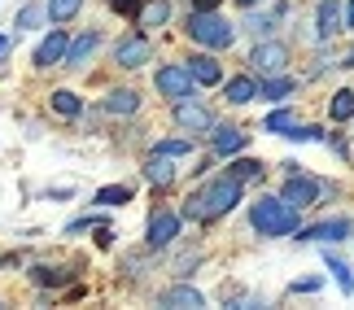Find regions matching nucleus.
Here are the masks:
<instances>
[{
	"label": "nucleus",
	"mask_w": 354,
	"mask_h": 310,
	"mask_svg": "<svg viewBox=\"0 0 354 310\" xmlns=\"http://www.w3.org/2000/svg\"><path fill=\"white\" fill-rule=\"evenodd\" d=\"M31 280H35V284H66V280H71V271H62V267H35Z\"/></svg>",
	"instance_id": "30"
},
{
	"label": "nucleus",
	"mask_w": 354,
	"mask_h": 310,
	"mask_svg": "<svg viewBox=\"0 0 354 310\" xmlns=\"http://www.w3.org/2000/svg\"><path fill=\"white\" fill-rule=\"evenodd\" d=\"M328 193V184H319L315 175H302V171H293L289 180H284V201L289 206H297V210H306V206H319V197Z\"/></svg>",
	"instance_id": "4"
},
{
	"label": "nucleus",
	"mask_w": 354,
	"mask_h": 310,
	"mask_svg": "<svg viewBox=\"0 0 354 310\" xmlns=\"http://www.w3.org/2000/svg\"><path fill=\"white\" fill-rule=\"evenodd\" d=\"M92 201H97V206H127V201H131V188H127V184L97 188V197H92Z\"/></svg>",
	"instance_id": "26"
},
{
	"label": "nucleus",
	"mask_w": 354,
	"mask_h": 310,
	"mask_svg": "<svg viewBox=\"0 0 354 310\" xmlns=\"http://www.w3.org/2000/svg\"><path fill=\"white\" fill-rule=\"evenodd\" d=\"M79 9H84V0H48V18L53 22H71Z\"/></svg>",
	"instance_id": "28"
},
{
	"label": "nucleus",
	"mask_w": 354,
	"mask_h": 310,
	"mask_svg": "<svg viewBox=\"0 0 354 310\" xmlns=\"http://www.w3.org/2000/svg\"><path fill=\"white\" fill-rule=\"evenodd\" d=\"M254 97H258V84H254L250 75H236V79H227V101H232V105H250Z\"/></svg>",
	"instance_id": "22"
},
{
	"label": "nucleus",
	"mask_w": 354,
	"mask_h": 310,
	"mask_svg": "<svg viewBox=\"0 0 354 310\" xmlns=\"http://www.w3.org/2000/svg\"><path fill=\"white\" fill-rule=\"evenodd\" d=\"M175 127L180 131H188V136H201V131H210L214 127V118H210V110L206 105H197V101H175Z\"/></svg>",
	"instance_id": "7"
},
{
	"label": "nucleus",
	"mask_w": 354,
	"mask_h": 310,
	"mask_svg": "<svg viewBox=\"0 0 354 310\" xmlns=\"http://www.w3.org/2000/svg\"><path fill=\"white\" fill-rule=\"evenodd\" d=\"M328 271H333L337 284H342V293H354V275H350V267L342 258H333V253H328Z\"/></svg>",
	"instance_id": "31"
},
{
	"label": "nucleus",
	"mask_w": 354,
	"mask_h": 310,
	"mask_svg": "<svg viewBox=\"0 0 354 310\" xmlns=\"http://www.w3.org/2000/svg\"><path fill=\"white\" fill-rule=\"evenodd\" d=\"M328 114H333V123H350V118H354V92H350V88H342V92L333 97Z\"/></svg>",
	"instance_id": "25"
},
{
	"label": "nucleus",
	"mask_w": 354,
	"mask_h": 310,
	"mask_svg": "<svg viewBox=\"0 0 354 310\" xmlns=\"http://www.w3.org/2000/svg\"><path fill=\"white\" fill-rule=\"evenodd\" d=\"M250 223L263 236H293L297 232V206H289L284 197H258L250 206Z\"/></svg>",
	"instance_id": "2"
},
{
	"label": "nucleus",
	"mask_w": 354,
	"mask_h": 310,
	"mask_svg": "<svg viewBox=\"0 0 354 310\" xmlns=\"http://www.w3.org/2000/svg\"><path fill=\"white\" fill-rule=\"evenodd\" d=\"M188 70H193V79L201 88H210V84H219L223 70H219V61L210 57V52H197V57H188Z\"/></svg>",
	"instance_id": "18"
},
{
	"label": "nucleus",
	"mask_w": 354,
	"mask_h": 310,
	"mask_svg": "<svg viewBox=\"0 0 354 310\" xmlns=\"http://www.w3.org/2000/svg\"><path fill=\"white\" fill-rule=\"evenodd\" d=\"M210 144H214V153H219V157H236L245 144H250V136H245L241 127L223 123V127H210Z\"/></svg>",
	"instance_id": "12"
},
{
	"label": "nucleus",
	"mask_w": 354,
	"mask_h": 310,
	"mask_svg": "<svg viewBox=\"0 0 354 310\" xmlns=\"http://www.w3.org/2000/svg\"><path fill=\"white\" fill-rule=\"evenodd\" d=\"M97 48H101V31H84L71 48H66V66H71V70H84Z\"/></svg>",
	"instance_id": "14"
},
{
	"label": "nucleus",
	"mask_w": 354,
	"mask_h": 310,
	"mask_svg": "<svg viewBox=\"0 0 354 310\" xmlns=\"http://www.w3.org/2000/svg\"><path fill=\"white\" fill-rule=\"evenodd\" d=\"M346 22H350V31H354V0H350V9H346Z\"/></svg>",
	"instance_id": "38"
},
{
	"label": "nucleus",
	"mask_w": 354,
	"mask_h": 310,
	"mask_svg": "<svg viewBox=\"0 0 354 310\" xmlns=\"http://www.w3.org/2000/svg\"><path fill=\"white\" fill-rule=\"evenodd\" d=\"M214 5H219V0H197V13H210Z\"/></svg>",
	"instance_id": "36"
},
{
	"label": "nucleus",
	"mask_w": 354,
	"mask_h": 310,
	"mask_svg": "<svg viewBox=\"0 0 354 310\" xmlns=\"http://www.w3.org/2000/svg\"><path fill=\"white\" fill-rule=\"evenodd\" d=\"M44 22H48V5H26L18 18H13V26H18V31H39Z\"/></svg>",
	"instance_id": "24"
},
{
	"label": "nucleus",
	"mask_w": 354,
	"mask_h": 310,
	"mask_svg": "<svg viewBox=\"0 0 354 310\" xmlns=\"http://www.w3.org/2000/svg\"><path fill=\"white\" fill-rule=\"evenodd\" d=\"M158 306H171V310H197V306H206L201 302V293L193 284H175V289H162L158 293Z\"/></svg>",
	"instance_id": "15"
},
{
	"label": "nucleus",
	"mask_w": 354,
	"mask_h": 310,
	"mask_svg": "<svg viewBox=\"0 0 354 310\" xmlns=\"http://www.w3.org/2000/svg\"><path fill=\"white\" fill-rule=\"evenodd\" d=\"M158 153H171V157H184V153H193V140H162V144H158Z\"/></svg>",
	"instance_id": "32"
},
{
	"label": "nucleus",
	"mask_w": 354,
	"mask_h": 310,
	"mask_svg": "<svg viewBox=\"0 0 354 310\" xmlns=\"http://www.w3.org/2000/svg\"><path fill=\"white\" fill-rule=\"evenodd\" d=\"M293 127H297L293 110H276V114H267V123H263V131H276V136H289Z\"/></svg>",
	"instance_id": "27"
},
{
	"label": "nucleus",
	"mask_w": 354,
	"mask_h": 310,
	"mask_svg": "<svg viewBox=\"0 0 354 310\" xmlns=\"http://www.w3.org/2000/svg\"><path fill=\"white\" fill-rule=\"evenodd\" d=\"M342 31H350L342 0H319V9H315V39H333Z\"/></svg>",
	"instance_id": "8"
},
{
	"label": "nucleus",
	"mask_w": 354,
	"mask_h": 310,
	"mask_svg": "<svg viewBox=\"0 0 354 310\" xmlns=\"http://www.w3.org/2000/svg\"><path fill=\"white\" fill-rule=\"evenodd\" d=\"M342 66H354V52H350V57H346V61H342Z\"/></svg>",
	"instance_id": "40"
},
{
	"label": "nucleus",
	"mask_w": 354,
	"mask_h": 310,
	"mask_svg": "<svg viewBox=\"0 0 354 310\" xmlns=\"http://www.w3.org/2000/svg\"><path fill=\"white\" fill-rule=\"evenodd\" d=\"M227 171H232L236 180H245V184H250V180H263V162H254V157H236Z\"/></svg>",
	"instance_id": "29"
},
{
	"label": "nucleus",
	"mask_w": 354,
	"mask_h": 310,
	"mask_svg": "<svg viewBox=\"0 0 354 310\" xmlns=\"http://www.w3.org/2000/svg\"><path fill=\"white\" fill-rule=\"evenodd\" d=\"M149 57H153V44H149L145 35H127V39H118V44H114V61H118V66H127V70L145 66Z\"/></svg>",
	"instance_id": "10"
},
{
	"label": "nucleus",
	"mask_w": 354,
	"mask_h": 310,
	"mask_svg": "<svg viewBox=\"0 0 354 310\" xmlns=\"http://www.w3.org/2000/svg\"><path fill=\"white\" fill-rule=\"evenodd\" d=\"M175 236H180V214L158 210L153 219H149V249H167Z\"/></svg>",
	"instance_id": "11"
},
{
	"label": "nucleus",
	"mask_w": 354,
	"mask_h": 310,
	"mask_svg": "<svg viewBox=\"0 0 354 310\" xmlns=\"http://www.w3.org/2000/svg\"><path fill=\"white\" fill-rule=\"evenodd\" d=\"M114 13H140V0H110Z\"/></svg>",
	"instance_id": "34"
},
{
	"label": "nucleus",
	"mask_w": 354,
	"mask_h": 310,
	"mask_svg": "<svg viewBox=\"0 0 354 310\" xmlns=\"http://www.w3.org/2000/svg\"><path fill=\"white\" fill-rule=\"evenodd\" d=\"M236 5H241V9H254V5H258V0H236Z\"/></svg>",
	"instance_id": "39"
},
{
	"label": "nucleus",
	"mask_w": 354,
	"mask_h": 310,
	"mask_svg": "<svg viewBox=\"0 0 354 310\" xmlns=\"http://www.w3.org/2000/svg\"><path fill=\"white\" fill-rule=\"evenodd\" d=\"M188 35L197 39V44H206V48H232V39H236V26L227 22V18H219V13H188V26H184Z\"/></svg>",
	"instance_id": "3"
},
{
	"label": "nucleus",
	"mask_w": 354,
	"mask_h": 310,
	"mask_svg": "<svg viewBox=\"0 0 354 310\" xmlns=\"http://www.w3.org/2000/svg\"><path fill=\"white\" fill-rule=\"evenodd\" d=\"M145 180L153 184V188H171V184H175V166H171V153H158V149H153V157L145 162Z\"/></svg>",
	"instance_id": "16"
},
{
	"label": "nucleus",
	"mask_w": 354,
	"mask_h": 310,
	"mask_svg": "<svg viewBox=\"0 0 354 310\" xmlns=\"http://www.w3.org/2000/svg\"><path fill=\"white\" fill-rule=\"evenodd\" d=\"M140 110V97H136L131 88H114L110 97H105V114H114V118H127Z\"/></svg>",
	"instance_id": "19"
},
{
	"label": "nucleus",
	"mask_w": 354,
	"mask_h": 310,
	"mask_svg": "<svg viewBox=\"0 0 354 310\" xmlns=\"http://www.w3.org/2000/svg\"><path fill=\"white\" fill-rule=\"evenodd\" d=\"M293 88H297V84H293L289 75H267L263 84H258V97H263V101H284Z\"/></svg>",
	"instance_id": "21"
},
{
	"label": "nucleus",
	"mask_w": 354,
	"mask_h": 310,
	"mask_svg": "<svg viewBox=\"0 0 354 310\" xmlns=\"http://www.w3.org/2000/svg\"><path fill=\"white\" fill-rule=\"evenodd\" d=\"M153 84H158V92L167 101H184V97H193L197 79H193V70H188V61H184V66H162Z\"/></svg>",
	"instance_id": "6"
},
{
	"label": "nucleus",
	"mask_w": 354,
	"mask_h": 310,
	"mask_svg": "<svg viewBox=\"0 0 354 310\" xmlns=\"http://www.w3.org/2000/svg\"><path fill=\"white\" fill-rule=\"evenodd\" d=\"M354 232V223L346 214H337V219H324L315 227H297V240H319V245H333V240H346Z\"/></svg>",
	"instance_id": "9"
},
{
	"label": "nucleus",
	"mask_w": 354,
	"mask_h": 310,
	"mask_svg": "<svg viewBox=\"0 0 354 310\" xmlns=\"http://www.w3.org/2000/svg\"><path fill=\"white\" fill-rule=\"evenodd\" d=\"M284 13H289V5H276L271 13H250V18H245V31H250L254 39H271V31H276V22L284 18Z\"/></svg>",
	"instance_id": "17"
},
{
	"label": "nucleus",
	"mask_w": 354,
	"mask_h": 310,
	"mask_svg": "<svg viewBox=\"0 0 354 310\" xmlns=\"http://www.w3.org/2000/svg\"><path fill=\"white\" fill-rule=\"evenodd\" d=\"M48 105H53V110H57L62 118H79V114H84V101H79V97H75L71 88L53 92V97H48Z\"/></svg>",
	"instance_id": "23"
},
{
	"label": "nucleus",
	"mask_w": 354,
	"mask_h": 310,
	"mask_svg": "<svg viewBox=\"0 0 354 310\" xmlns=\"http://www.w3.org/2000/svg\"><path fill=\"white\" fill-rule=\"evenodd\" d=\"M136 22L149 26V31H153V26H167L171 22V5H167V0H145L140 13H136Z\"/></svg>",
	"instance_id": "20"
},
{
	"label": "nucleus",
	"mask_w": 354,
	"mask_h": 310,
	"mask_svg": "<svg viewBox=\"0 0 354 310\" xmlns=\"http://www.w3.org/2000/svg\"><path fill=\"white\" fill-rule=\"evenodd\" d=\"M5 57H9V39L0 35V61H5Z\"/></svg>",
	"instance_id": "37"
},
{
	"label": "nucleus",
	"mask_w": 354,
	"mask_h": 310,
	"mask_svg": "<svg viewBox=\"0 0 354 310\" xmlns=\"http://www.w3.org/2000/svg\"><path fill=\"white\" fill-rule=\"evenodd\" d=\"M289 140H328V136H324V127H293Z\"/></svg>",
	"instance_id": "33"
},
{
	"label": "nucleus",
	"mask_w": 354,
	"mask_h": 310,
	"mask_svg": "<svg viewBox=\"0 0 354 310\" xmlns=\"http://www.w3.org/2000/svg\"><path fill=\"white\" fill-rule=\"evenodd\" d=\"M241 184H245V180H236L232 171L219 175V180H210L206 188H197V193L184 201V219H193V223H214V219H223L227 210H236Z\"/></svg>",
	"instance_id": "1"
},
{
	"label": "nucleus",
	"mask_w": 354,
	"mask_h": 310,
	"mask_svg": "<svg viewBox=\"0 0 354 310\" xmlns=\"http://www.w3.org/2000/svg\"><path fill=\"white\" fill-rule=\"evenodd\" d=\"M66 48H71L66 31H62V26H53V35H48V39H39V48H35V66H39V70H48V66L66 61Z\"/></svg>",
	"instance_id": "13"
},
{
	"label": "nucleus",
	"mask_w": 354,
	"mask_h": 310,
	"mask_svg": "<svg viewBox=\"0 0 354 310\" xmlns=\"http://www.w3.org/2000/svg\"><path fill=\"white\" fill-rule=\"evenodd\" d=\"M319 289V280H297V284H293V293H315Z\"/></svg>",
	"instance_id": "35"
},
{
	"label": "nucleus",
	"mask_w": 354,
	"mask_h": 310,
	"mask_svg": "<svg viewBox=\"0 0 354 310\" xmlns=\"http://www.w3.org/2000/svg\"><path fill=\"white\" fill-rule=\"evenodd\" d=\"M250 66L258 75H284V66H289V44H280V39H258L254 52H250Z\"/></svg>",
	"instance_id": "5"
}]
</instances>
